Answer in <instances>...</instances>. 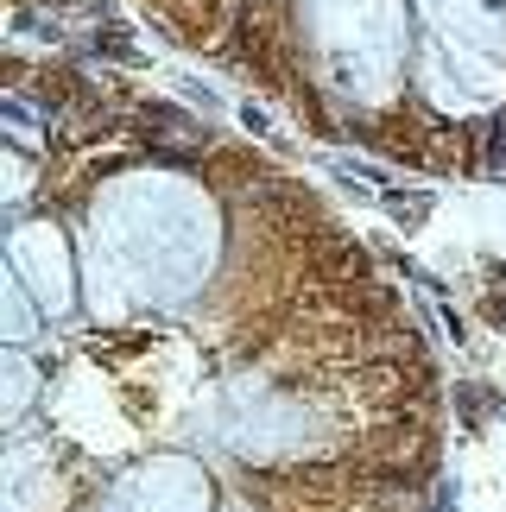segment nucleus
<instances>
[{
  "mask_svg": "<svg viewBox=\"0 0 506 512\" xmlns=\"http://www.w3.org/2000/svg\"><path fill=\"white\" fill-rule=\"evenodd\" d=\"M216 260V215L184 177H121L89 222V298L102 317L127 304H171Z\"/></svg>",
  "mask_w": 506,
  "mask_h": 512,
  "instance_id": "1",
  "label": "nucleus"
},
{
  "mask_svg": "<svg viewBox=\"0 0 506 512\" xmlns=\"http://www.w3.org/2000/svg\"><path fill=\"white\" fill-rule=\"evenodd\" d=\"M323 32L336 45L342 64H355L361 83H380L393 70V51H399V7L393 0H323Z\"/></svg>",
  "mask_w": 506,
  "mask_h": 512,
  "instance_id": "2",
  "label": "nucleus"
},
{
  "mask_svg": "<svg viewBox=\"0 0 506 512\" xmlns=\"http://www.w3.org/2000/svg\"><path fill=\"white\" fill-rule=\"evenodd\" d=\"M108 512H209V481L197 462H146L108 494Z\"/></svg>",
  "mask_w": 506,
  "mask_h": 512,
  "instance_id": "3",
  "label": "nucleus"
},
{
  "mask_svg": "<svg viewBox=\"0 0 506 512\" xmlns=\"http://www.w3.org/2000/svg\"><path fill=\"white\" fill-rule=\"evenodd\" d=\"M13 279L26 285L51 317H57V310H70V260H64V241H57L51 222L13 228Z\"/></svg>",
  "mask_w": 506,
  "mask_h": 512,
  "instance_id": "4",
  "label": "nucleus"
},
{
  "mask_svg": "<svg viewBox=\"0 0 506 512\" xmlns=\"http://www.w3.org/2000/svg\"><path fill=\"white\" fill-rule=\"evenodd\" d=\"M7 336L13 342L32 336V310H26V285H19V279H7Z\"/></svg>",
  "mask_w": 506,
  "mask_h": 512,
  "instance_id": "5",
  "label": "nucleus"
},
{
  "mask_svg": "<svg viewBox=\"0 0 506 512\" xmlns=\"http://www.w3.org/2000/svg\"><path fill=\"white\" fill-rule=\"evenodd\" d=\"M26 399H32V373L26 361H7V418H26Z\"/></svg>",
  "mask_w": 506,
  "mask_h": 512,
  "instance_id": "6",
  "label": "nucleus"
}]
</instances>
